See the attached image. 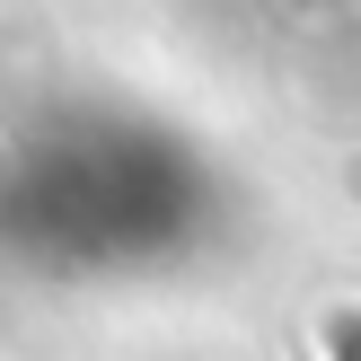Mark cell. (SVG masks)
Wrapping results in <instances>:
<instances>
[{
    "label": "cell",
    "mask_w": 361,
    "mask_h": 361,
    "mask_svg": "<svg viewBox=\"0 0 361 361\" xmlns=\"http://www.w3.org/2000/svg\"><path fill=\"white\" fill-rule=\"evenodd\" d=\"M326 353H335V361H361V309H344V317L326 326Z\"/></svg>",
    "instance_id": "obj_1"
}]
</instances>
